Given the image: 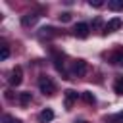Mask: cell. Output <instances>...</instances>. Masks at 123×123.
Segmentation results:
<instances>
[{
	"label": "cell",
	"mask_w": 123,
	"mask_h": 123,
	"mask_svg": "<svg viewBox=\"0 0 123 123\" xmlns=\"http://www.w3.org/2000/svg\"><path fill=\"white\" fill-rule=\"evenodd\" d=\"M38 88L44 96H52L56 92V83L48 77V75H40L38 77Z\"/></svg>",
	"instance_id": "cell-1"
},
{
	"label": "cell",
	"mask_w": 123,
	"mask_h": 123,
	"mask_svg": "<svg viewBox=\"0 0 123 123\" xmlns=\"http://www.w3.org/2000/svg\"><path fill=\"white\" fill-rule=\"evenodd\" d=\"M23 81V67L21 65H15L12 71H10V77H8V83L12 86H19Z\"/></svg>",
	"instance_id": "cell-2"
},
{
	"label": "cell",
	"mask_w": 123,
	"mask_h": 123,
	"mask_svg": "<svg viewBox=\"0 0 123 123\" xmlns=\"http://www.w3.org/2000/svg\"><path fill=\"white\" fill-rule=\"evenodd\" d=\"M77 98H79V92H75L73 88H67L63 92V106H65V110H71L73 104L77 102Z\"/></svg>",
	"instance_id": "cell-3"
},
{
	"label": "cell",
	"mask_w": 123,
	"mask_h": 123,
	"mask_svg": "<svg viewBox=\"0 0 123 123\" xmlns=\"http://www.w3.org/2000/svg\"><path fill=\"white\" fill-rule=\"evenodd\" d=\"M88 31H90V25L88 23H77L73 27V35L77 38H86L88 37Z\"/></svg>",
	"instance_id": "cell-4"
},
{
	"label": "cell",
	"mask_w": 123,
	"mask_h": 123,
	"mask_svg": "<svg viewBox=\"0 0 123 123\" xmlns=\"http://www.w3.org/2000/svg\"><path fill=\"white\" fill-rule=\"evenodd\" d=\"M123 25V21L119 19V17H113V19H110L106 25H104V35H110V33H113V31H117L119 27Z\"/></svg>",
	"instance_id": "cell-5"
},
{
	"label": "cell",
	"mask_w": 123,
	"mask_h": 123,
	"mask_svg": "<svg viewBox=\"0 0 123 123\" xmlns=\"http://www.w3.org/2000/svg\"><path fill=\"white\" fill-rule=\"evenodd\" d=\"M86 69H88V65H86L85 60H75V62H73V73H75L77 77H83V75L86 73Z\"/></svg>",
	"instance_id": "cell-6"
},
{
	"label": "cell",
	"mask_w": 123,
	"mask_h": 123,
	"mask_svg": "<svg viewBox=\"0 0 123 123\" xmlns=\"http://www.w3.org/2000/svg\"><path fill=\"white\" fill-rule=\"evenodd\" d=\"M110 62L113 65H123V48H117L115 52L110 54Z\"/></svg>",
	"instance_id": "cell-7"
},
{
	"label": "cell",
	"mask_w": 123,
	"mask_h": 123,
	"mask_svg": "<svg viewBox=\"0 0 123 123\" xmlns=\"http://www.w3.org/2000/svg\"><path fill=\"white\" fill-rule=\"evenodd\" d=\"M54 119V111L50 110V108H44L40 113H38V121L40 123H48V121H52Z\"/></svg>",
	"instance_id": "cell-8"
},
{
	"label": "cell",
	"mask_w": 123,
	"mask_h": 123,
	"mask_svg": "<svg viewBox=\"0 0 123 123\" xmlns=\"http://www.w3.org/2000/svg\"><path fill=\"white\" fill-rule=\"evenodd\" d=\"M37 19H38V15H37V13H27V15H23L21 23H23L25 27H29V25H35V23H37Z\"/></svg>",
	"instance_id": "cell-9"
},
{
	"label": "cell",
	"mask_w": 123,
	"mask_h": 123,
	"mask_svg": "<svg viewBox=\"0 0 123 123\" xmlns=\"http://www.w3.org/2000/svg\"><path fill=\"white\" fill-rule=\"evenodd\" d=\"M33 100V96H31V92H21L19 96H17V102L21 104V106H27L29 102Z\"/></svg>",
	"instance_id": "cell-10"
},
{
	"label": "cell",
	"mask_w": 123,
	"mask_h": 123,
	"mask_svg": "<svg viewBox=\"0 0 123 123\" xmlns=\"http://www.w3.org/2000/svg\"><path fill=\"white\" fill-rule=\"evenodd\" d=\"M108 8L113 10V12H119V10H123V0H110Z\"/></svg>",
	"instance_id": "cell-11"
},
{
	"label": "cell",
	"mask_w": 123,
	"mask_h": 123,
	"mask_svg": "<svg viewBox=\"0 0 123 123\" xmlns=\"http://www.w3.org/2000/svg\"><path fill=\"white\" fill-rule=\"evenodd\" d=\"M81 96H83V100H85L86 104H94V102H96V98H94V94H92V92H88V90H85V92H83Z\"/></svg>",
	"instance_id": "cell-12"
},
{
	"label": "cell",
	"mask_w": 123,
	"mask_h": 123,
	"mask_svg": "<svg viewBox=\"0 0 123 123\" xmlns=\"http://www.w3.org/2000/svg\"><path fill=\"white\" fill-rule=\"evenodd\" d=\"M113 90L117 94H123V77H117V81L113 83Z\"/></svg>",
	"instance_id": "cell-13"
},
{
	"label": "cell",
	"mask_w": 123,
	"mask_h": 123,
	"mask_svg": "<svg viewBox=\"0 0 123 123\" xmlns=\"http://www.w3.org/2000/svg\"><path fill=\"white\" fill-rule=\"evenodd\" d=\"M8 58H10V48L6 44H2L0 46V60H8Z\"/></svg>",
	"instance_id": "cell-14"
},
{
	"label": "cell",
	"mask_w": 123,
	"mask_h": 123,
	"mask_svg": "<svg viewBox=\"0 0 123 123\" xmlns=\"http://www.w3.org/2000/svg\"><path fill=\"white\" fill-rule=\"evenodd\" d=\"M88 6H90V8H102L104 2H102V0H88Z\"/></svg>",
	"instance_id": "cell-15"
},
{
	"label": "cell",
	"mask_w": 123,
	"mask_h": 123,
	"mask_svg": "<svg viewBox=\"0 0 123 123\" xmlns=\"http://www.w3.org/2000/svg\"><path fill=\"white\" fill-rule=\"evenodd\" d=\"M60 21H62V23H67V21H71V13H69V12H63V13L60 15Z\"/></svg>",
	"instance_id": "cell-16"
},
{
	"label": "cell",
	"mask_w": 123,
	"mask_h": 123,
	"mask_svg": "<svg viewBox=\"0 0 123 123\" xmlns=\"http://www.w3.org/2000/svg\"><path fill=\"white\" fill-rule=\"evenodd\" d=\"M4 123H23V121L21 119H15L12 115H4Z\"/></svg>",
	"instance_id": "cell-17"
},
{
	"label": "cell",
	"mask_w": 123,
	"mask_h": 123,
	"mask_svg": "<svg viewBox=\"0 0 123 123\" xmlns=\"http://www.w3.org/2000/svg\"><path fill=\"white\" fill-rule=\"evenodd\" d=\"M40 31H42V33H40L42 37H52V35H54V33H52V31H54L52 27H44V29H40Z\"/></svg>",
	"instance_id": "cell-18"
},
{
	"label": "cell",
	"mask_w": 123,
	"mask_h": 123,
	"mask_svg": "<svg viewBox=\"0 0 123 123\" xmlns=\"http://www.w3.org/2000/svg\"><path fill=\"white\" fill-rule=\"evenodd\" d=\"M102 27V19L100 17H94V21H92V29H100Z\"/></svg>",
	"instance_id": "cell-19"
},
{
	"label": "cell",
	"mask_w": 123,
	"mask_h": 123,
	"mask_svg": "<svg viewBox=\"0 0 123 123\" xmlns=\"http://www.w3.org/2000/svg\"><path fill=\"white\" fill-rule=\"evenodd\" d=\"M115 119H117V121H119V123H123V111H119V113H117V115H115Z\"/></svg>",
	"instance_id": "cell-20"
},
{
	"label": "cell",
	"mask_w": 123,
	"mask_h": 123,
	"mask_svg": "<svg viewBox=\"0 0 123 123\" xmlns=\"http://www.w3.org/2000/svg\"><path fill=\"white\" fill-rule=\"evenodd\" d=\"M81 123H88V121H81Z\"/></svg>",
	"instance_id": "cell-21"
}]
</instances>
